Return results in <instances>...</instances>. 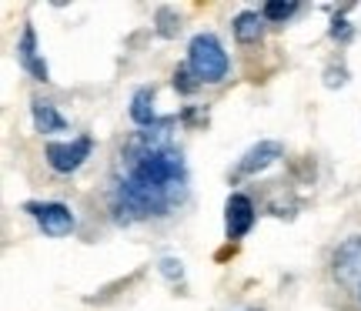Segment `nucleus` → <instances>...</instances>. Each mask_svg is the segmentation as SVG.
<instances>
[{"instance_id": "10", "label": "nucleus", "mask_w": 361, "mask_h": 311, "mask_svg": "<svg viewBox=\"0 0 361 311\" xmlns=\"http://www.w3.org/2000/svg\"><path fill=\"white\" fill-rule=\"evenodd\" d=\"M130 121L141 130L157 128V111H154V87H137L134 97H130Z\"/></svg>"}, {"instance_id": "12", "label": "nucleus", "mask_w": 361, "mask_h": 311, "mask_svg": "<svg viewBox=\"0 0 361 311\" xmlns=\"http://www.w3.org/2000/svg\"><path fill=\"white\" fill-rule=\"evenodd\" d=\"M295 11H298L295 0H288V4H281V0H271V4H264L261 17H264V20H288V17H295Z\"/></svg>"}, {"instance_id": "5", "label": "nucleus", "mask_w": 361, "mask_h": 311, "mask_svg": "<svg viewBox=\"0 0 361 311\" xmlns=\"http://www.w3.org/2000/svg\"><path fill=\"white\" fill-rule=\"evenodd\" d=\"M90 151H94V141H90L87 134L71 138V141H47V147H44L47 164H51V171H57V174H74L90 157Z\"/></svg>"}, {"instance_id": "15", "label": "nucleus", "mask_w": 361, "mask_h": 311, "mask_svg": "<svg viewBox=\"0 0 361 311\" xmlns=\"http://www.w3.org/2000/svg\"><path fill=\"white\" fill-rule=\"evenodd\" d=\"M161 272L168 274V278H180V274H184V272H180V261L178 258H164V261H161Z\"/></svg>"}, {"instance_id": "11", "label": "nucleus", "mask_w": 361, "mask_h": 311, "mask_svg": "<svg viewBox=\"0 0 361 311\" xmlns=\"http://www.w3.org/2000/svg\"><path fill=\"white\" fill-rule=\"evenodd\" d=\"M231 27H234L238 44H258V40L264 37V17H261L258 11H241L231 20Z\"/></svg>"}, {"instance_id": "7", "label": "nucleus", "mask_w": 361, "mask_h": 311, "mask_svg": "<svg viewBox=\"0 0 361 311\" xmlns=\"http://www.w3.org/2000/svg\"><path fill=\"white\" fill-rule=\"evenodd\" d=\"M284 157V147L278 141H258L251 151H247L241 161H238V168H234V178H247V174H258V171L271 168L274 161H281Z\"/></svg>"}, {"instance_id": "2", "label": "nucleus", "mask_w": 361, "mask_h": 311, "mask_svg": "<svg viewBox=\"0 0 361 311\" xmlns=\"http://www.w3.org/2000/svg\"><path fill=\"white\" fill-rule=\"evenodd\" d=\"M188 67L201 84H221L231 71V61L214 34H194L188 44Z\"/></svg>"}, {"instance_id": "14", "label": "nucleus", "mask_w": 361, "mask_h": 311, "mask_svg": "<svg viewBox=\"0 0 361 311\" xmlns=\"http://www.w3.org/2000/svg\"><path fill=\"white\" fill-rule=\"evenodd\" d=\"M351 34H355V30H351V24L345 20V17H335V20H331V37L335 40L345 44V40H351Z\"/></svg>"}, {"instance_id": "8", "label": "nucleus", "mask_w": 361, "mask_h": 311, "mask_svg": "<svg viewBox=\"0 0 361 311\" xmlns=\"http://www.w3.org/2000/svg\"><path fill=\"white\" fill-rule=\"evenodd\" d=\"M17 64L24 67L34 80H51L47 64H44V57H40V51H37V34H34V27L30 24L24 27V34H20V40H17Z\"/></svg>"}, {"instance_id": "9", "label": "nucleus", "mask_w": 361, "mask_h": 311, "mask_svg": "<svg viewBox=\"0 0 361 311\" xmlns=\"http://www.w3.org/2000/svg\"><path fill=\"white\" fill-rule=\"evenodd\" d=\"M30 114H34V128H37L40 134H61V130H67L64 114H61L51 101H44V97H34V101H30Z\"/></svg>"}, {"instance_id": "1", "label": "nucleus", "mask_w": 361, "mask_h": 311, "mask_svg": "<svg viewBox=\"0 0 361 311\" xmlns=\"http://www.w3.org/2000/svg\"><path fill=\"white\" fill-rule=\"evenodd\" d=\"M188 161L171 134V121L130 134L111 174V214L121 224L168 218L188 201Z\"/></svg>"}, {"instance_id": "3", "label": "nucleus", "mask_w": 361, "mask_h": 311, "mask_svg": "<svg viewBox=\"0 0 361 311\" xmlns=\"http://www.w3.org/2000/svg\"><path fill=\"white\" fill-rule=\"evenodd\" d=\"M331 274L345 291H351L361 305V234L348 238L331 258Z\"/></svg>"}, {"instance_id": "4", "label": "nucleus", "mask_w": 361, "mask_h": 311, "mask_svg": "<svg viewBox=\"0 0 361 311\" xmlns=\"http://www.w3.org/2000/svg\"><path fill=\"white\" fill-rule=\"evenodd\" d=\"M24 211L37 221V228L47 238H67V234L74 231V224H78L74 211L67 205H61V201H27Z\"/></svg>"}, {"instance_id": "6", "label": "nucleus", "mask_w": 361, "mask_h": 311, "mask_svg": "<svg viewBox=\"0 0 361 311\" xmlns=\"http://www.w3.org/2000/svg\"><path fill=\"white\" fill-rule=\"evenodd\" d=\"M255 224V205L247 195H231L224 205V234L228 241H241Z\"/></svg>"}, {"instance_id": "13", "label": "nucleus", "mask_w": 361, "mask_h": 311, "mask_svg": "<svg viewBox=\"0 0 361 311\" xmlns=\"http://www.w3.org/2000/svg\"><path fill=\"white\" fill-rule=\"evenodd\" d=\"M174 87H178L180 94H194L197 87H201V80L194 78L191 67H188V64H180L178 71H174Z\"/></svg>"}]
</instances>
